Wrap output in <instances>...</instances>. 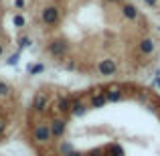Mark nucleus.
<instances>
[{
	"label": "nucleus",
	"mask_w": 160,
	"mask_h": 156,
	"mask_svg": "<svg viewBox=\"0 0 160 156\" xmlns=\"http://www.w3.org/2000/svg\"><path fill=\"white\" fill-rule=\"evenodd\" d=\"M154 85L160 87V71H156V77H154Z\"/></svg>",
	"instance_id": "aec40b11"
},
{
	"label": "nucleus",
	"mask_w": 160,
	"mask_h": 156,
	"mask_svg": "<svg viewBox=\"0 0 160 156\" xmlns=\"http://www.w3.org/2000/svg\"><path fill=\"white\" fill-rule=\"evenodd\" d=\"M69 156H85V154H81V152H77V150H73V152H71Z\"/></svg>",
	"instance_id": "b1692460"
},
{
	"label": "nucleus",
	"mask_w": 160,
	"mask_h": 156,
	"mask_svg": "<svg viewBox=\"0 0 160 156\" xmlns=\"http://www.w3.org/2000/svg\"><path fill=\"white\" fill-rule=\"evenodd\" d=\"M49 105V93L47 91H39V93L32 98V112L35 113H45Z\"/></svg>",
	"instance_id": "423d86ee"
},
{
	"label": "nucleus",
	"mask_w": 160,
	"mask_h": 156,
	"mask_svg": "<svg viewBox=\"0 0 160 156\" xmlns=\"http://www.w3.org/2000/svg\"><path fill=\"white\" fill-rule=\"evenodd\" d=\"M89 156H106V150L103 148H95V150H91Z\"/></svg>",
	"instance_id": "6ab92c4d"
},
{
	"label": "nucleus",
	"mask_w": 160,
	"mask_h": 156,
	"mask_svg": "<svg viewBox=\"0 0 160 156\" xmlns=\"http://www.w3.org/2000/svg\"><path fill=\"white\" fill-rule=\"evenodd\" d=\"M59 18H61V10H59V6H55V4H49V6H45L43 10H41V20H43L47 27H55V24L59 23Z\"/></svg>",
	"instance_id": "7ed1b4c3"
},
{
	"label": "nucleus",
	"mask_w": 160,
	"mask_h": 156,
	"mask_svg": "<svg viewBox=\"0 0 160 156\" xmlns=\"http://www.w3.org/2000/svg\"><path fill=\"white\" fill-rule=\"evenodd\" d=\"M144 4H148V6H156L158 0H144Z\"/></svg>",
	"instance_id": "4be33fe9"
},
{
	"label": "nucleus",
	"mask_w": 160,
	"mask_h": 156,
	"mask_svg": "<svg viewBox=\"0 0 160 156\" xmlns=\"http://www.w3.org/2000/svg\"><path fill=\"white\" fill-rule=\"evenodd\" d=\"M116 71H118V63L112 57H106L98 63V73L102 77H112V75H116Z\"/></svg>",
	"instance_id": "20e7f679"
},
{
	"label": "nucleus",
	"mask_w": 160,
	"mask_h": 156,
	"mask_svg": "<svg viewBox=\"0 0 160 156\" xmlns=\"http://www.w3.org/2000/svg\"><path fill=\"white\" fill-rule=\"evenodd\" d=\"M31 43H32V41L28 39V37H20V39H18V47H20V49H27V47H31Z\"/></svg>",
	"instance_id": "f3484780"
},
{
	"label": "nucleus",
	"mask_w": 160,
	"mask_h": 156,
	"mask_svg": "<svg viewBox=\"0 0 160 156\" xmlns=\"http://www.w3.org/2000/svg\"><path fill=\"white\" fill-rule=\"evenodd\" d=\"M73 150H75V148H73V144L65 140V142H61V144H59V152H57V154H61V156H69L71 152H73Z\"/></svg>",
	"instance_id": "ddd939ff"
},
{
	"label": "nucleus",
	"mask_w": 160,
	"mask_h": 156,
	"mask_svg": "<svg viewBox=\"0 0 160 156\" xmlns=\"http://www.w3.org/2000/svg\"><path fill=\"white\" fill-rule=\"evenodd\" d=\"M12 24H14V28H22L24 24H27V20H24L22 14H14L12 16Z\"/></svg>",
	"instance_id": "dca6fc26"
},
{
	"label": "nucleus",
	"mask_w": 160,
	"mask_h": 156,
	"mask_svg": "<svg viewBox=\"0 0 160 156\" xmlns=\"http://www.w3.org/2000/svg\"><path fill=\"white\" fill-rule=\"evenodd\" d=\"M122 14H124V18H128V20H136L138 18V8L134 6V4L126 2L124 6H122Z\"/></svg>",
	"instance_id": "9d476101"
},
{
	"label": "nucleus",
	"mask_w": 160,
	"mask_h": 156,
	"mask_svg": "<svg viewBox=\"0 0 160 156\" xmlns=\"http://www.w3.org/2000/svg\"><path fill=\"white\" fill-rule=\"evenodd\" d=\"M49 126H51L53 140H59V138H63V134L67 132V120H65V118H53V120L49 122Z\"/></svg>",
	"instance_id": "39448f33"
},
{
	"label": "nucleus",
	"mask_w": 160,
	"mask_h": 156,
	"mask_svg": "<svg viewBox=\"0 0 160 156\" xmlns=\"http://www.w3.org/2000/svg\"><path fill=\"white\" fill-rule=\"evenodd\" d=\"M10 93H12V87L6 81H0V98H10Z\"/></svg>",
	"instance_id": "4468645a"
},
{
	"label": "nucleus",
	"mask_w": 160,
	"mask_h": 156,
	"mask_svg": "<svg viewBox=\"0 0 160 156\" xmlns=\"http://www.w3.org/2000/svg\"><path fill=\"white\" fill-rule=\"evenodd\" d=\"M18 59H20V53H14V55H10V57L6 59V65H16V63H18Z\"/></svg>",
	"instance_id": "a211bd4d"
},
{
	"label": "nucleus",
	"mask_w": 160,
	"mask_h": 156,
	"mask_svg": "<svg viewBox=\"0 0 160 156\" xmlns=\"http://www.w3.org/2000/svg\"><path fill=\"white\" fill-rule=\"evenodd\" d=\"M45 71V65L43 63H35V65H28V75H39Z\"/></svg>",
	"instance_id": "2eb2a0df"
},
{
	"label": "nucleus",
	"mask_w": 160,
	"mask_h": 156,
	"mask_svg": "<svg viewBox=\"0 0 160 156\" xmlns=\"http://www.w3.org/2000/svg\"><path fill=\"white\" fill-rule=\"evenodd\" d=\"M57 112L61 113V116H67V113L71 112V98H61L57 102Z\"/></svg>",
	"instance_id": "9b49d317"
},
{
	"label": "nucleus",
	"mask_w": 160,
	"mask_h": 156,
	"mask_svg": "<svg viewBox=\"0 0 160 156\" xmlns=\"http://www.w3.org/2000/svg\"><path fill=\"white\" fill-rule=\"evenodd\" d=\"M47 53L57 61H63V59H67V53H69V43L65 39H51L47 45Z\"/></svg>",
	"instance_id": "f257e3e1"
},
{
	"label": "nucleus",
	"mask_w": 160,
	"mask_h": 156,
	"mask_svg": "<svg viewBox=\"0 0 160 156\" xmlns=\"http://www.w3.org/2000/svg\"><path fill=\"white\" fill-rule=\"evenodd\" d=\"M4 128H6V122H4V120H0V134L4 132Z\"/></svg>",
	"instance_id": "5701e85b"
},
{
	"label": "nucleus",
	"mask_w": 160,
	"mask_h": 156,
	"mask_svg": "<svg viewBox=\"0 0 160 156\" xmlns=\"http://www.w3.org/2000/svg\"><path fill=\"white\" fill-rule=\"evenodd\" d=\"M106 103H108V102H106V95H103V91H99V93L91 95V102H89V105H91V108L99 109V108H103Z\"/></svg>",
	"instance_id": "f8f14e48"
},
{
	"label": "nucleus",
	"mask_w": 160,
	"mask_h": 156,
	"mask_svg": "<svg viewBox=\"0 0 160 156\" xmlns=\"http://www.w3.org/2000/svg\"><path fill=\"white\" fill-rule=\"evenodd\" d=\"M47 156H61V154H57V152H51V154H47Z\"/></svg>",
	"instance_id": "a878e982"
},
{
	"label": "nucleus",
	"mask_w": 160,
	"mask_h": 156,
	"mask_svg": "<svg viewBox=\"0 0 160 156\" xmlns=\"http://www.w3.org/2000/svg\"><path fill=\"white\" fill-rule=\"evenodd\" d=\"M32 140H35L37 144H49V142H53V134H51L49 122H41L39 126H35V130H32Z\"/></svg>",
	"instance_id": "f03ea898"
},
{
	"label": "nucleus",
	"mask_w": 160,
	"mask_h": 156,
	"mask_svg": "<svg viewBox=\"0 0 160 156\" xmlns=\"http://www.w3.org/2000/svg\"><path fill=\"white\" fill-rule=\"evenodd\" d=\"M14 4H16V8H20V10L24 8V0H14Z\"/></svg>",
	"instance_id": "412c9836"
},
{
	"label": "nucleus",
	"mask_w": 160,
	"mask_h": 156,
	"mask_svg": "<svg viewBox=\"0 0 160 156\" xmlns=\"http://www.w3.org/2000/svg\"><path fill=\"white\" fill-rule=\"evenodd\" d=\"M85 112H87V105L81 99H71V112L69 113H73L75 118H81V116H85Z\"/></svg>",
	"instance_id": "6e6552de"
},
{
	"label": "nucleus",
	"mask_w": 160,
	"mask_h": 156,
	"mask_svg": "<svg viewBox=\"0 0 160 156\" xmlns=\"http://www.w3.org/2000/svg\"><path fill=\"white\" fill-rule=\"evenodd\" d=\"M154 47H156V45H154V41L150 39V37H146V39H142L140 43H138V49H140L142 55H152Z\"/></svg>",
	"instance_id": "1a4fd4ad"
},
{
	"label": "nucleus",
	"mask_w": 160,
	"mask_h": 156,
	"mask_svg": "<svg viewBox=\"0 0 160 156\" xmlns=\"http://www.w3.org/2000/svg\"><path fill=\"white\" fill-rule=\"evenodd\" d=\"M108 2H120V0H108Z\"/></svg>",
	"instance_id": "bb28decb"
},
{
	"label": "nucleus",
	"mask_w": 160,
	"mask_h": 156,
	"mask_svg": "<svg viewBox=\"0 0 160 156\" xmlns=\"http://www.w3.org/2000/svg\"><path fill=\"white\" fill-rule=\"evenodd\" d=\"M103 95H106V102H112V103L124 99V91H122L120 87H109V89L103 91Z\"/></svg>",
	"instance_id": "0eeeda50"
},
{
	"label": "nucleus",
	"mask_w": 160,
	"mask_h": 156,
	"mask_svg": "<svg viewBox=\"0 0 160 156\" xmlns=\"http://www.w3.org/2000/svg\"><path fill=\"white\" fill-rule=\"evenodd\" d=\"M2 55H4V45L0 43V57H2Z\"/></svg>",
	"instance_id": "393cba45"
}]
</instances>
